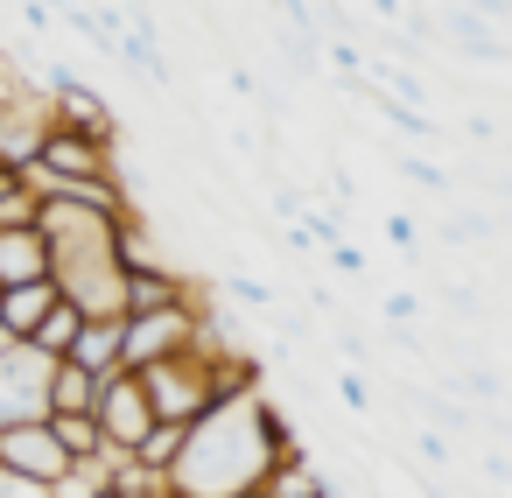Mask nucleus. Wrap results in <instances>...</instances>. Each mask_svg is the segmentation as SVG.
<instances>
[{
  "instance_id": "obj_1",
  "label": "nucleus",
  "mask_w": 512,
  "mask_h": 498,
  "mask_svg": "<svg viewBox=\"0 0 512 498\" xmlns=\"http://www.w3.org/2000/svg\"><path fill=\"white\" fill-rule=\"evenodd\" d=\"M295 449L288 414L267 400V386H232L218 407H204L183 435V456L169 470L176 498H253V484Z\"/></svg>"
},
{
  "instance_id": "obj_2",
  "label": "nucleus",
  "mask_w": 512,
  "mask_h": 498,
  "mask_svg": "<svg viewBox=\"0 0 512 498\" xmlns=\"http://www.w3.org/2000/svg\"><path fill=\"white\" fill-rule=\"evenodd\" d=\"M204 295H190V302H169V309H141V316H127V372H141V365H155V358H169V351H190L197 337H204Z\"/></svg>"
},
{
  "instance_id": "obj_3",
  "label": "nucleus",
  "mask_w": 512,
  "mask_h": 498,
  "mask_svg": "<svg viewBox=\"0 0 512 498\" xmlns=\"http://www.w3.org/2000/svg\"><path fill=\"white\" fill-rule=\"evenodd\" d=\"M50 372H57V358L36 351L29 337H15L8 351H0V428L50 414Z\"/></svg>"
},
{
  "instance_id": "obj_4",
  "label": "nucleus",
  "mask_w": 512,
  "mask_h": 498,
  "mask_svg": "<svg viewBox=\"0 0 512 498\" xmlns=\"http://www.w3.org/2000/svg\"><path fill=\"white\" fill-rule=\"evenodd\" d=\"M92 414H99V428H106V449H127V456H134V449L148 442V428L162 421L155 400H148V386H141V372H127V365L99 379Z\"/></svg>"
},
{
  "instance_id": "obj_5",
  "label": "nucleus",
  "mask_w": 512,
  "mask_h": 498,
  "mask_svg": "<svg viewBox=\"0 0 512 498\" xmlns=\"http://www.w3.org/2000/svg\"><path fill=\"white\" fill-rule=\"evenodd\" d=\"M22 169L71 176V183H106V176H120V148H113V141H92V134H71V127L50 120L43 141H36V155H29Z\"/></svg>"
},
{
  "instance_id": "obj_6",
  "label": "nucleus",
  "mask_w": 512,
  "mask_h": 498,
  "mask_svg": "<svg viewBox=\"0 0 512 498\" xmlns=\"http://www.w3.org/2000/svg\"><path fill=\"white\" fill-rule=\"evenodd\" d=\"M0 470H8V477H22V484H36V491H50V484L71 470V449L57 442L50 414H36V421H15V428H0Z\"/></svg>"
},
{
  "instance_id": "obj_7",
  "label": "nucleus",
  "mask_w": 512,
  "mask_h": 498,
  "mask_svg": "<svg viewBox=\"0 0 512 498\" xmlns=\"http://www.w3.org/2000/svg\"><path fill=\"white\" fill-rule=\"evenodd\" d=\"M50 281V239L43 225H0V288Z\"/></svg>"
},
{
  "instance_id": "obj_8",
  "label": "nucleus",
  "mask_w": 512,
  "mask_h": 498,
  "mask_svg": "<svg viewBox=\"0 0 512 498\" xmlns=\"http://www.w3.org/2000/svg\"><path fill=\"white\" fill-rule=\"evenodd\" d=\"M190 295H197V281H190L183 267H162V260L127 267V316H141V309H169V302H190Z\"/></svg>"
},
{
  "instance_id": "obj_9",
  "label": "nucleus",
  "mask_w": 512,
  "mask_h": 498,
  "mask_svg": "<svg viewBox=\"0 0 512 498\" xmlns=\"http://www.w3.org/2000/svg\"><path fill=\"white\" fill-rule=\"evenodd\" d=\"M120 351H127V316H85V330H78V344H71L64 358H78L85 372H99V379H106V372H120V365H127Z\"/></svg>"
},
{
  "instance_id": "obj_10",
  "label": "nucleus",
  "mask_w": 512,
  "mask_h": 498,
  "mask_svg": "<svg viewBox=\"0 0 512 498\" xmlns=\"http://www.w3.org/2000/svg\"><path fill=\"white\" fill-rule=\"evenodd\" d=\"M442 29H449V43H456L463 57H477V64H512V43H498V29H491L477 8H442Z\"/></svg>"
},
{
  "instance_id": "obj_11",
  "label": "nucleus",
  "mask_w": 512,
  "mask_h": 498,
  "mask_svg": "<svg viewBox=\"0 0 512 498\" xmlns=\"http://www.w3.org/2000/svg\"><path fill=\"white\" fill-rule=\"evenodd\" d=\"M57 309V281H22V288H0V330L8 337H36V323Z\"/></svg>"
},
{
  "instance_id": "obj_12",
  "label": "nucleus",
  "mask_w": 512,
  "mask_h": 498,
  "mask_svg": "<svg viewBox=\"0 0 512 498\" xmlns=\"http://www.w3.org/2000/svg\"><path fill=\"white\" fill-rule=\"evenodd\" d=\"M92 400H99V372H85L78 358H57V372H50V414H92Z\"/></svg>"
},
{
  "instance_id": "obj_13",
  "label": "nucleus",
  "mask_w": 512,
  "mask_h": 498,
  "mask_svg": "<svg viewBox=\"0 0 512 498\" xmlns=\"http://www.w3.org/2000/svg\"><path fill=\"white\" fill-rule=\"evenodd\" d=\"M78 330H85V309L57 295V309H50V316L36 323V337H29V344H36V351H50V358H64V351L78 344Z\"/></svg>"
},
{
  "instance_id": "obj_14",
  "label": "nucleus",
  "mask_w": 512,
  "mask_h": 498,
  "mask_svg": "<svg viewBox=\"0 0 512 498\" xmlns=\"http://www.w3.org/2000/svg\"><path fill=\"white\" fill-rule=\"evenodd\" d=\"M50 428H57V442L71 449V463H85V456H99V449H106L99 414H50Z\"/></svg>"
},
{
  "instance_id": "obj_15",
  "label": "nucleus",
  "mask_w": 512,
  "mask_h": 498,
  "mask_svg": "<svg viewBox=\"0 0 512 498\" xmlns=\"http://www.w3.org/2000/svg\"><path fill=\"white\" fill-rule=\"evenodd\" d=\"M183 435H190L183 421H155V428H148V442L134 449V463H148V470H162V477H169V470H176V456H183Z\"/></svg>"
},
{
  "instance_id": "obj_16",
  "label": "nucleus",
  "mask_w": 512,
  "mask_h": 498,
  "mask_svg": "<svg viewBox=\"0 0 512 498\" xmlns=\"http://www.w3.org/2000/svg\"><path fill=\"white\" fill-rule=\"evenodd\" d=\"M421 316V295H386V323H414Z\"/></svg>"
},
{
  "instance_id": "obj_17",
  "label": "nucleus",
  "mask_w": 512,
  "mask_h": 498,
  "mask_svg": "<svg viewBox=\"0 0 512 498\" xmlns=\"http://www.w3.org/2000/svg\"><path fill=\"white\" fill-rule=\"evenodd\" d=\"M8 344H15V337H8V330H0V351H8Z\"/></svg>"
},
{
  "instance_id": "obj_18",
  "label": "nucleus",
  "mask_w": 512,
  "mask_h": 498,
  "mask_svg": "<svg viewBox=\"0 0 512 498\" xmlns=\"http://www.w3.org/2000/svg\"><path fill=\"white\" fill-rule=\"evenodd\" d=\"M99 498H120V491H113V484H106V491H99Z\"/></svg>"
}]
</instances>
